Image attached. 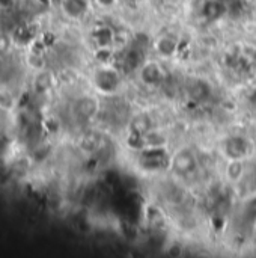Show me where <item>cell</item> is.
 Instances as JSON below:
<instances>
[{
  "label": "cell",
  "instance_id": "cell-10",
  "mask_svg": "<svg viewBox=\"0 0 256 258\" xmlns=\"http://www.w3.org/2000/svg\"><path fill=\"white\" fill-rule=\"evenodd\" d=\"M151 127H152L151 119L146 115H137L131 121V130H133L134 136H139V138H143L146 133H149Z\"/></svg>",
  "mask_w": 256,
  "mask_h": 258
},
{
  "label": "cell",
  "instance_id": "cell-12",
  "mask_svg": "<svg viewBox=\"0 0 256 258\" xmlns=\"http://www.w3.org/2000/svg\"><path fill=\"white\" fill-rule=\"evenodd\" d=\"M243 171H244V166L240 160H232L229 165H228V169H226V174H228V178L231 181H238L243 175Z\"/></svg>",
  "mask_w": 256,
  "mask_h": 258
},
{
  "label": "cell",
  "instance_id": "cell-14",
  "mask_svg": "<svg viewBox=\"0 0 256 258\" xmlns=\"http://www.w3.org/2000/svg\"><path fill=\"white\" fill-rule=\"evenodd\" d=\"M97 41H98V45H100L101 48L109 47L110 42H112V32H110L109 29H101V30H98V33H97Z\"/></svg>",
  "mask_w": 256,
  "mask_h": 258
},
{
  "label": "cell",
  "instance_id": "cell-16",
  "mask_svg": "<svg viewBox=\"0 0 256 258\" xmlns=\"http://www.w3.org/2000/svg\"><path fill=\"white\" fill-rule=\"evenodd\" d=\"M250 103H252V106L256 109V89L252 92V95H250Z\"/></svg>",
  "mask_w": 256,
  "mask_h": 258
},
{
  "label": "cell",
  "instance_id": "cell-3",
  "mask_svg": "<svg viewBox=\"0 0 256 258\" xmlns=\"http://www.w3.org/2000/svg\"><path fill=\"white\" fill-rule=\"evenodd\" d=\"M118 83H119V76H118V73L115 70L103 68V70H98V73L95 74V85L103 92L115 91Z\"/></svg>",
  "mask_w": 256,
  "mask_h": 258
},
{
  "label": "cell",
  "instance_id": "cell-1",
  "mask_svg": "<svg viewBox=\"0 0 256 258\" xmlns=\"http://www.w3.org/2000/svg\"><path fill=\"white\" fill-rule=\"evenodd\" d=\"M196 157L190 150H180L172 159V168L180 175H190L196 169Z\"/></svg>",
  "mask_w": 256,
  "mask_h": 258
},
{
  "label": "cell",
  "instance_id": "cell-8",
  "mask_svg": "<svg viewBox=\"0 0 256 258\" xmlns=\"http://www.w3.org/2000/svg\"><path fill=\"white\" fill-rule=\"evenodd\" d=\"M189 95L195 100V101H204L210 97V86L207 82L204 80H195L190 86H189Z\"/></svg>",
  "mask_w": 256,
  "mask_h": 258
},
{
  "label": "cell",
  "instance_id": "cell-5",
  "mask_svg": "<svg viewBox=\"0 0 256 258\" xmlns=\"http://www.w3.org/2000/svg\"><path fill=\"white\" fill-rule=\"evenodd\" d=\"M226 12V5L222 0H205L202 6V15L207 21H216Z\"/></svg>",
  "mask_w": 256,
  "mask_h": 258
},
{
  "label": "cell",
  "instance_id": "cell-2",
  "mask_svg": "<svg viewBox=\"0 0 256 258\" xmlns=\"http://www.w3.org/2000/svg\"><path fill=\"white\" fill-rule=\"evenodd\" d=\"M167 163V157L166 153L158 150V148H149L143 153V156L140 157V165L148 169V171H157L164 168Z\"/></svg>",
  "mask_w": 256,
  "mask_h": 258
},
{
  "label": "cell",
  "instance_id": "cell-11",
  "mask_svg": "<svg viewBox=\"0 0 256 258\" xmlns=\"http://www.w3.org/2000/svg\"><path fill=\"white\" fill-rule=\"evenodd\" d=\"M157 50H158L163 56H170V54H174L175 50H177V42H175L172 38L164 36V38H161V39L158 41Z\"/></svg>",
  "mask_w": 256,
  "mask_h": 258
},
{
  "label": "cell",
  "instance_id": "cell-13",
  "mask_svg": "<svg viewBox=\"0 0 256 258\" xmlns=\"http://www.w3.org/2000/svg\"><path fill=\"white\" fill-rule=\"evenodd\" d=\"M142 59H143V54H142V50L139 48V47H134L133 50H130V53L125 56V65L128 67V68H137L139 67V63L142 62Z\"/></svg>",
  "mask_w": 256,
  "mask_h": 258
},
{
  "label": "cell",
  "instance_id": "cell-6",
  "mask_svg": "<svg viewBox=\"0 0 256 258\" xmlns=\"http://www.w3.org/2000/svg\"><path fill=\"white\" fill-rule=\"evenodd\" d=\"M75 112L80 118L83 119H89L94 118L98 112V103L97 100H94L92 97H83L77 101L75 104Z\"/></svg>",
  "mask_w": 256,
  "mask_h": 258
},
{
  "label": "cell",
  "instance_id": "cell-15",
  "mask_svg": "<svg viewBox=\"0 0 256 258\" xmlns=\"http://www.w3.org/2000/svg\"><path fill=\"white\" fill-rule=\"evenodd\" d=\"M116 0H97V3H100L101 6L104 8H109V6H113Z\"/></svg>",
  "mask_w": 256,
  "mask_h": 258
},
{
  "label": "cell",
  "instance_id": "cell-4",
  "mask_svg": "<svg viewBox=\"0 0 256 258\" xmlns=\"http://www.w3.org/2000/svg\"><path fill=\"white\" fill-rule=\"evenodd\" d=\"M247 150H249L247 142L238 136L231 138L225 145V151L231 157V160H241L247 154Z\"/></svg>",
  "mask_w": 256,
  "mask_h": 258
},
{
  "label": "cell",
  "instance_id": "cell-9",
  "mask_svg": "<svg viewBox=\"0 0 256 258\" xmlns=\"http://www.w3.org/2000/svg\"><path fill=\"white\" fill-rule=\"evenodd\" d=\"M62 6H63V11L72 17V18H77L80 15H83L88 9V2L86 0H62Z\"/></svg>",
  "mask_w": 256,
  "mask_h": 258
},
{
  "label": "cell",
  "instance_id": "cell-7",
  "mask_svg": "<svg viewBox=\"0 0 256 258\" xmlns=\"http://www.w3.org/2000/svg\"><path fill=\"white\" fill-rule=\"evenodd\" d=\"M142 79L148 85H158L163 80V71L157 63H146L142 70Z\"/></svg>",
  "mask_w": 256,
  "mask_h": 258
}]
</instances>
